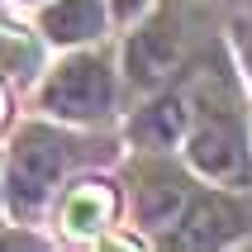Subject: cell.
Masks as SVG:
<instances>
[{
    "instance_id": "cell-1",
    "label": "cell",
    "mask_w": 252,
    "mask_h": 252,
    "mask_svg": "<svg viewBox=\"0 0 252 252\" xmlns=\"http://www.w3.org/2000/svg\"><path fill=\"white\" fill-rule=\"evenodd\" d=\"M190 128H186V157L190 167L214 186H252V153L243 133V114L224 81H205L190 91Z\"/></svg>"
},
{
    "instance_id": "cell-2",
    "label": "cell",
    "mask_w": 252,
    "mask_h": 252,
    "mask_svg": "<svg viewBox=\"0 0 252 252\" xmlns=\"http://www.w3.org/2000/svg\"><path fill=\"white\" fill-rule=\"evenodd\" d=\"M67 162H71V143L62 133H53V128H43V124L24 128L14 138V148H10V176H5V186H10V210L19 219H29L43 200L53 195V186L67 171Z\"/></svg>"
},
{
    "instance_id": "cell-3",
    "label": "cell",
    "mask_w": 252,
    "mask_h": 252,
    "mask_svg": "<svg viewBox=\"0 0 252 252\" xmlns=\"http://www.w3.org/2000/svg\"><path fill=\"white\" fill-rule=\"evenodd\" d=\"M114 105V71L100 53H76L43 81V110L57 119H105Z\"/></svg>"
},
{
    "instance_id": "cell-4",
    "label": "cell",
    "mask_w": 252,
    "mask_h": 252,
    "mask_svg": "<svg viewBox=\"0 0 252 252\" xmlns=\"http://www.w3.org/2000/svg\"><path fill=\"white\" fill-rule=\"evenodd\" d=\"M238 233H248V210H243L238 195L228 190H205V195L190 200V210L181 214V224L171 228L167 248H224Z\"/></svg>"
},
{
    "instance_id": "cell-5",
    "label": "cell",
    "mask_w": 252,
    "mask_h": 252,
    "mask_svg": "<svg viewBox=\"0 0 252 252\" xmlns=\"http://www.w3.org/2000/svg\"><path fill=\"white\" fill-rule=\"evenodd\" d=\"M176 62H181V24H176L171 10H162L128 38L124 67H128V81L133 86L153 91V86H162L171 71H176Z\"/></svg>"
},
{
    "instance_id": "cell-6",
    "label": "cell",
    "mask_w": 252,
    "mask_h": 252,
    "mask_svg": "<svg viewBox=\"0 0 252 252\" xmlns=\"http://www.w3.org/2000/svg\"><path fill=\"white\" fill-rule=\"evenodd\" d=\"M190 200H195V190H190V181H186L181 171L171 167H143L138 181H133V210H138V224L153 228L157 238H167L171 228L181 224V214L190 210Z\"/></svg>"
},
{
    "instance_id": "cell-7",
    "label": "cell",
    "mask_w": 252,
    "mask_h": 252,
    "mask_svg": "<svg viewBox=\"0 0 252 252\" xmlns=\"http://www.w3.org/2000/svg\"><path fill=\"white\" fill-rule=\"evenodd\" d=\"M190 91H171V95L153 100L148 110L128 124V133L143 143V148H171L176 138H186V128H190Z\"/></svg>"
},
{
    "instance_id": "cell-8",
    "label": "cell",
    "mask_w": 252,
    "mask_h": 252,
    "mask_svg": "<svg viewBox=\"0 0 252 252\" xmlns=\"http://www.w3.org/2000/svg\"><path fill=\"white\" fill-rule=\"evenodd\" d=\"M114 219V190L100 181H86V186H71L67 200H62V228L71 238H95L100 228H110Z\"/></svg>"
},
{
    "instance_id": "cell-9",
    "label": "cell",
    "mask_w": 252,
    "mask_h": 252,
    "mask_svg": "<svg viewBox=\"0 0 252 252\" xmlns=\"http://www.w3.org/2000/svg\"><path fill=\"white\" fill-rule=\"evenodd\" d=\"M38 29L53 43H86L105 29V0H53L38 14Z\"/></svg>"
},
{
    "instance_id": "cell-10",
    "label": "cell",
    "mask_w": 252,
    "mask_h": 252,
    "mask_svg": "<svg viewBox=\"0 0 252 252\" xmlns=\"http://www.w3.org/2000/svg\"><path fill=\"white\" fill-rule=\"evenodd\" d=\"M110 5H114V14H119V19H133V14H138L148 0H110Z\"/></svg>"
},
{
    "instance_id": "cell-11",
    "label": "cell",
    "mask_w": 252,
    "mask_h": 252,
    "mask_svg": "<svg viewBox=\"0 0 252 252\" xmlns=\"http://www.w3.org/2000/svg\"><path fill=\"white\" fill-rule=\"evenodd\" d=\"M238 53H243V67H248V76H252V29L238 33Z\"/></svg>"
},
{
    "instance_id": "cell-12",
    "label": "cell",
    "mask_w": 252,
    "mask_h": 252,
    "mask_svg": "<svg viewBox=\"0 0 252 252\" xmlns=\"http://www.w3.org/2000/svg\"><path fill=\"white\" fill-rule=\"evenodd\" d=\"M0 114H5V95H0Z\"/></svg>"
}]
</instances>
